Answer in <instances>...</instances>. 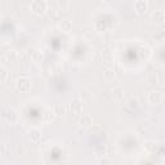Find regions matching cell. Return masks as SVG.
<instances>
[{"instance_id":"obj_1","label":"cell","mask_w":165,"mask_h":165,"mask_svg":"<svg viewBox=\"0 0 165 165\" xmlns=\"http://www.w3.org/2000/svg\"><path fill=\"white\" fill-rule=\"evenodd\" d=\"M45 3H44V0H34V3H32V10L35 12V13H43L45 10Z\"/></svg>"},{"instance_id":"obj_2","label":"cell","mask_w":165,"mask_h":165,"mask_svg":"<svg viewBox=\"0 0 165 165\" xmlns=\"http://www.w3.org/2000/svg\"><path fill=\"white\" fill-rule=\"evenodd\" d=\"M30 81L28 79H26V77H22V79H20L18 82H17V88H18L21 92H28L30 90Z\"/></svg>"},{"instance_id":"obj_3","label":"cell","mask_w":165,"mask_h":165,"mask_svg":"<svg viewBox=\"0 0 165 165\" xmlns=\"http://www.w3.org/2000/svg\"><path fill=\"white\" fill-rule=\"evenodd\" d=\"M148 99H150L151 103H159L163 99V95H161V93H160V92H152V93L150 94Z\"/></svg>"},{"instance_id":"obj_4","label":"cell","mask_w":165,"mask_h":165,"mask_svg":"<svg viewBox=\"0 0 165 165\" xmlns=\"http://www.w3.org/2000/svg\"><path fill=\"white\" fill-rule=\"evenodd\" d=\"M152 20L155 21V22H158V23H161L163 21L165 20L164 12H161V10H156L154 14H152Z\"/></svg>"},{"instance_id":"obj_5","label":"cell","mask_w":165,"mask_h":165,"mask_svg":"<svg viewBox=\"0 0 165 165\" xmlns=\"http://www.w3.org/2000/svg\"><path fill=\"white\" fill-rule=\"evenodd\" d=\"M136 9L140 14H142V13H145L146 9H147V4L145 2H137L136 3Z\"/></svg>"},{"instance_id":"obj_6","label":"cell","mask_w":165,"mask_h":165,"mask_svg":"<svg viewBox=\"0 0 165 165\" xmlns=\"http://www.w3.org/2000/svg\"><path fill=\"white\" fill-rule=\"evenodd\" d=\"M90 124H92V118H90L89 115L82 116V119H81V125H84V127H89Z\"/></svg>"},{"instance_id":"obj_7","label":"cell","mask_w":165,"mask_h":165,"mask_svg":"<svg viewBox=\"0 0 165 165\" xmlns=\"http://www.w3.org/2000/svg\"><path fill=\"white\" fill-rule=\"evenodd\" d=\"M2 74H3V79H2V81L4 82V81H5V76H7V71H5V68H4V67H2Z\"/></svg>"}]
</instances>
